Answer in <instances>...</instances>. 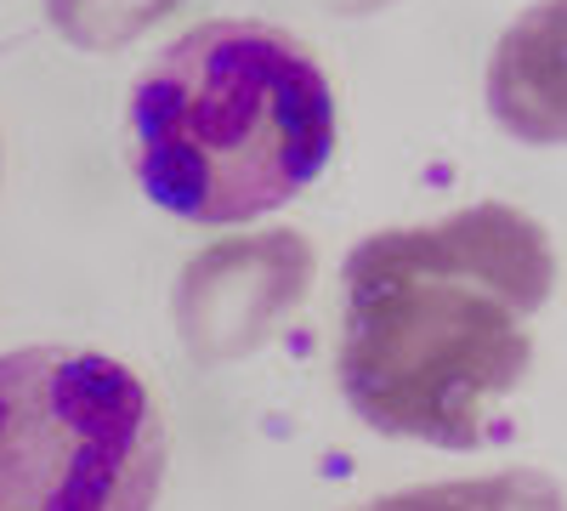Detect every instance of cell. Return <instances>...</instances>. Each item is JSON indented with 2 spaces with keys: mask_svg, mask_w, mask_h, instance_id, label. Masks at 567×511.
Returning a JSON list of instances; mask_svg holds the SVG:
<instances>
[{
  "mask_svg": "<svg viewBox=\"0 0 567 511\" xmlns=\"http://www.w3.org/2000/svg\"><path fill=\"white\" fill-rule=\"evenodd\" d=\"M341 285L336 376L358 421L381 438L483 449L534 369L528 318L556 290V251L528 211L483 200L358 239Z\"/></svg>",
  "mask_w": 567,
  "mask_h": 511,
  "instance_id": "cell-1",
  "label": "cell"
},
{
  "mask_svg": "<svg viewBox=\"0 0 567 511\" xmlns=\"http://www.w3.org/2000/svg\"><path fill=\"white\" fill-rule=\"evenodd\" d=\"M336 131V85L312 45L261 18L194 23L131 85L142 194L199 227L284 211L323 176Z\"/></svg>",
  "mask_w": 567,
  "mask_h": 511,
  "instance_id": "cell-2",
  "label": "cell"
},
{
  "mask_svg": "<svg viewBox=\"0 0 567 511\" xmlns=\"http://www.w3.org/2000/svg\"><path fill=\"white\" fill-rule=\"evenodd\" d=\"M165 421L131 364L91 347L0 352V511H154Z\"/></svg>",
  "mask_w": 567,
  "mask_h": 511,
  "instance_id": "cell-3",
  "label": "cell"
},
{
  "mask_svg": "<svg viewBox=\"0 0 567 511\" xmlns=\"http://www.w3.org/2000/svg\"><path fill=\"white\" fill-rule=\"evenodd\" d=\"M318 251L301 227H261V234L205 245L176 278V336L194 364L250 358L278 336V324L312 296Z\"/></svg>",
  "mask_w": 567,
  "mask_h": 511,
  "instance_id": "cell-4",
  "label": "cell"
},
{
  "mask_svg": "<svg viewBox=\"0 0 567 511\" xmlns=\"http://www.w3.org/2000/svg\"><path fill=\"white\" fill-rule=\"evenodd\" d=\"M561 29H567V7L561 0H539L499 34L488 58V114L499 131H511L528 149H556L567 131Z\"/></svg>",
  "mask_w": 567,
  "mask_h": 511,
  "instance_id": "cell-5",
  "label": "cell"
},
{
  "mask_svg": "<svg viewBox=\"0 0 567 511\" xmlns=\"http://www.w3.org/2000/svg\"><path fill=\"white\" fill-rule=\"evenodd\" d=\"M352 511H561V483L545 472H488V478H449V483H420L398 489Z\"/></svg>",
  "mask_w": 567,
  "mask_h": 511,
  "instance_id": "cell-6",
  "label": "cell"
},
{
  "mask_svg": "<svg viewBox=\"0 0 567 511\" xmlns=\"http://www.w3.org/2000/svg\"><path fill=\"white\" fill-rule=\"evenodd\" d=\"M176 7L182 0H45V18L80 52H120L165 23Z\"/></svg>",
  "mask_w": 567,
  "mask_h": 511,
  "instance_id": "cell-7",
  "label": "cell"
},
{
  "mask_svg": "<svg viewBox=\"0 0 567 511\" xmlns=\"http://www.w3.org/2000/svg\"><path fill=\"white\" fill-rule=\"evenodd\" d=\"M296 7H312L323 18H369V12H386L392 0H296Z\"/></svg>",
  "mask_w": 567,
  "mask_h": 511,
  "instance_id": "cell-8",
  "label": "cell"
}]
</instances>
